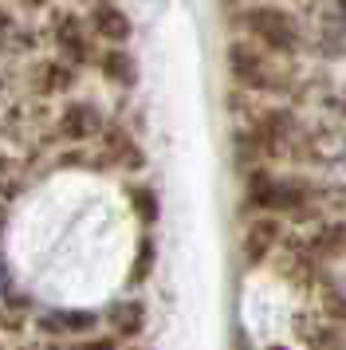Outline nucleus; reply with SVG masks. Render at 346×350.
I'll list each match as a JSON object with an SVG mask.
<instances>
[{"mask_svg":"<svg viewBox=\"0 0 346 350\" xmlns=\"http://www.w3.org/2000/svg\"><path fill=\"white\" fill-rule=\"evenodd\" d=\"M236 24L244 28V40H252L256 48H264L267 55L276 59H287L303 48V24L291 8H283L276 0H248L240 12H236Z\"/></svg>","mask_w":346,"mask_h":350,"instance_id":"f257e3e1","label":"nucleus"},{"mask_svg":"<svg viewBox=\"0 0 346 350\" xmlns=\"http://www.w3.org/2000/svg\"><path fill=\"white\" fill-rule=\"evenodd\" d=\"M244 205L271 217H303L311 208V189L299 177H276L267 170H248L244 185Z\"/></svg>","mask_w":346,"mask_h":350,"instance_id":"f03ea898","label":"nucleus"},{"mask_svg":"<svg viewBox=\"0 0 346 350\" xmlns=\"http://www.w3.org/2000/svg\"><path fill=\"white\" fill-rule=\"evenodd\" d=\"M47 44H51V55H59L67 59L71 67H94L98 59V40L91 36L87 28V16L71 8V4H55V8H47Z\"/></svg>","mask_w":346,"mask_h":350,"instance_id":"7ed1b4c3","label":"nucleus"},{"mask_svg":"<svg viewBox=\"0 0 346 350\" xmlns=\"http://www.w3.org/2000/svg\"><path fill=\"white\" fill-rule=\"evenodd\" d=\"M224 67H228L232 83L244 87V91H276V87H280L276 55H267L264 48H256L244 36L228 40V48H224Z\"/></svg>","mask_w":346,"mask_h":350,"instance_id":"20e7f679","label":"nucleus"},{"mask_svg":"<svg viewBox=\"0 0 346 350\" xmlns=\"http://www.w3.org/2000/svg\"><path fill=\"white\" fill-rule=\"evenodd\" d=\"M83 16H87V28L103 48H126L134 40V16L126 12L122 0H91L83 8Z\"/></svg>","mask_w":346,"mask_h":350,"instance_id":"39448f33","label":"nucleus"},{"mask_svg":"<svg viewBox=\"0 0 346 350\" xmlns=\"http://www.w3.org/2000/svg\"><path fill=\"white\" fill-rule=\"evenodd\" d=\"M107 126V114L94 98H67L55 114V134L63 142H98V134Z\"/></svg>","mask_w":346,"mask_h":350,"instance_id":"423d86ee","label":"nucleus"},{"mask_svg":"<svg viewBox=\"0 0 346 350\" xmlns=\"http://www.w3.org/2000/svg\"><path fill=\"white\" fill-rule=\"evenodd\" d=\"M103 315L98 311H83V307H51V311H40L36 315V331L55 338V342H75V338H87L91 331H98Z\"/></svg>","mask_w":346,"mask_h":350,"instance_id":"0eeeda50","label":"nucleus"},{"mask_svg":"<svg viewBox=\"0 0 346 350\" xmlns=\"http://www.w3.org/2000/svg\"><path fill=\"white\" fill-rule=\"evenodd\" d=\"M98 154H103L107 165L126 170V174H142L146 170V150H142V142L122 122H107L103 126V134H98Z\"/></svg>","mask_w":346,"mask_h":350,"instance_id":"6e6552de","label":"nucleus"},{"mask_svg":"<svg viewBox=\"0 0 346 350\" xmlns=\"http://www.w3.org/2000/svg\"><path fill=\"white\" fill-rule=\"evenodd\" d=\"M79 83V67H71L59 55H40L28 64V87L40 98H59L67 91H75Z\"/></svg>","mask_w":346,"mask_h":350,"instance_id":"1a4fd4ad","label":"nucleus"},{"mask_svg":"<svg viewBox=\"0 0 346 350\" xmlns=\"http://www.w3.org/2000/svg\"><path fill=\"white\" fill-rule=\"evenodd\" d=\"M280 217H271V213H256L244 228V237H240V256H244V264L256 268V264H264L267 256L280 248Z\"/></svg>","mask_w":346,"mask_h":350,"instance_id":"9d476101","label":"nucleus"},{"mask_svg":"<svg viewBox=\"0 0 346 350\" xmlns=\"http://www.w3.org/2000/svg\"><path fill=\"white\" fill-rule=\"evenodd\" d=\"M94 71L114 91H134L138 87V59H134L130 48H103L98 59H94Z\"/></svg>","mask_w":346,"mask_h":350,"instance_id":"9b49d317","label":"nucleus"},{"mask_svg":"<svg viewBox=\"0 0 346 350\" xmlns=\"http://www.w3.org/2000/svg\"><path fill=\"white\" fill-rule=\"evenodd\" d=\"M103 323L110 327V334H114L118 342H134V338H142V331H146L150 311H146V303L142 299H118V303H110L107 307Z\"/></svg>","mask_w":346,"mask_h":350,"instance_id":"f8f14e48","label":"nucleus"},{"mask_svg":"<svg viewBox=\"0 0 346 350\" xmlns=\"http://www.w3.org/2000/svg\"><path fill=\"white\" fill-rule=\"evenodd\" d=\"M126 201H130L134 217H138L146 228L157 224V217H161V197H157L154 185H146V181H130V185H126Z\"/></svg>","mask_w":346,"mask_h":350,"instance_id":"ddd939ff","label":"nucleus"},{"mask_svg":"<svg viewBox=\"0 0 346 350\" xmlns=\"http://www.w3.org/2000/svg\"><path fill=\"white\" fill-rule=\"evenodd\" d=\"M154 268H157V244H154V237H142L138 248H134V264H130V271H126V284L142 287L150 275H154Z\"/></svg>","mask_w":346,"mask_h":350,"instance_id":"4468645a","label":"nucleus"},{"mask_svg":"<svg viewBox=\"0 0 346 350\" xmlns=\"http://www.w3.org/2000/svg\"><path fill=\"white\" fill-rule=\"evenodd\" d=\"M20 24H24V16L8 4H0V51H20L28 44V32Z\"/></svg>","mask_w":346,"mask_h":350,"instance_id":"2eb2a0df","label":"nucleus"},{"mask_svg":"<svg viewBox=\"0 0 346 350\" xmlns=\"http://www.w3.org/2000/svg\"><path fill=\"white\" fill-rule=\"evenodd\" d=\"M323 244V252H343L346 244V224H330V228H323V232H315V248Z\"/></svg>","mask_w":346,"mask_h":350,"instance_id":"dca6fc26","label":"nucleus"},{"mask_svg":"<svg viewBox=\"0 0 346 350\" xmlns=\"http://www.w3.org/2000/svg\"><path fill=\"white\" fill-rule=\"evenodd\" d=\"M75 350H118V338L114 334H91V338L75 342Z\"/></svg>","mask_w":346,"mask_h":350,"instance_id":"f3484780","label":"nucleus"},{"mask_svg":"<svg viewBox=\"0 0 346 350\" xmlns=\"http://www.w3.org/2000/svg\"><path fill=\"white\" fill-rule=\"evenodd\" d=\"M0 4L16 8L20 16H31V12H47V8H51V0H0Z\"/></svg>","mask_w":346,"mask_h":350,"instance_id":"a211bd4d","label":"nucleus"},{"mask_svg":"<svg viewBox=\"0 0 346 350\" xmlns=\"http://www.w3.org/2000/svg\"><path fill=\"white\" fill-rule=\"evenodd\" d=\"M63 4H71V8H87L91 0H63Z\"/></svg>","mask_w":346,"mask_h":350,"instance_id":"6ab92c4d","label":"nucleus"},{"mask_svg":"<svg viewBox=\"0 0 346 350\" xmlns=\"http://www.w3.org/2000/svg\"><path fill=\"white\" fill-rule=\"evenodd\" d=\"M118 350H150V347H142V342H126V347H118Z\"/></svg>","mask_w":346,"mask_h":350,"instance_id":"aec40b11","label":"nucleus"},{"mask_svg":"<svg viewBox=\"0 0 346 350\" xmlns=\"http://www.w3.org/2000/svg\"><path fill=\"white\" fill-rule=\"evenodd\" d=\"M264 350H291V347H280V342H276V347H264Z\"/></svg>","mask_w":346,"mask_h":350,"instance_id":"412c9836","label":"nucleus"},{"mask_svg":"<svg viewBox=\"0 0 346 350\" xmlns=\"http://www.w3.org/2000/svg\"><path fill=\"white\" fill-rule=\"evenodd\" d=\"M0 291H4V268H0Z\"/></svg>","mask_w":346,"mask_h":350,"instance_id":"4be33fe9","label":"nucleus"}]
</instances>
